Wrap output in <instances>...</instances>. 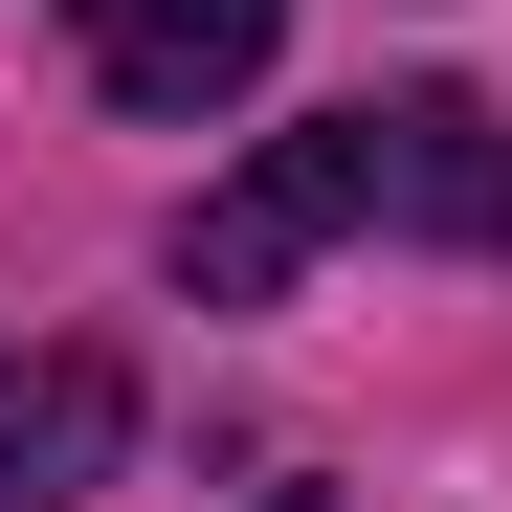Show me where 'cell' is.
I'll return each instance as SVG.
<instances>
[{
  "label": "cell",
  "mask_w": 512,
  "mask_h": 512,
  "mask_svg": "<svg viewBox=\"0 0 512 512\" xmlns=\"http://www.w3.org/2000/svg\"><path fill=\"white\" fill-rule=\"evenodd\" d=\"M134 446V379L90 357V334H45V357H0V512H67Z\"/></svg>",
  "instance_id": "277c9868"
},
{
  "label": "cell",
  "mask_w": 512,
  "mask_h": 512,
  "mask_svg": "<svg viewBox=\"0 0 512 512\" xmlns=\"http://www.w3.org/2000/svg\"><path fill=\"white\" fill-rule=\"evenodd\" d=\"M357 134H379V223L512 245V112H490V90H401V112H357Z\"/></svg>",
  "instance_id": "3957f363"
},
{
  "label": "cell",
  "mask_w": 512,
  "mask_h": 512,
  "mask_svg": "<svg viewBox=\"0 0 512 512\" xmlns=\"http://www.w3.org/2000/svg\"><path fill=\"white\" fill-rule=\"evenodd\" d=\"M245 512H312V490H245Z\"/></svg>",
  "instance_id": "5b68a950"
},
{
  "label": "cell",
  "mask_w": 512,
  "mask_h": 512,
  "mask_svg": "<svg viewBox=\"0 0 512 512\" xmlns=\"http://www.w3.org/2000/svg\"><path fill=\"white\" fill-rule=\"evenodd\" d=\"M334 223H379V134H357V112H312V134H268V156H245V179L179 223V290H201V312H268Z\"/></svg>",
  "instance_id": "6da1fadb"
},
{
  "label": "cell",
  "mask_w": 512,
  "mask_h": 512,
  "mask_svg": "<svg viewBox=\"0 0 512 512\" xmlns=\"http://www.w3.org/2000/svg\"><path fill=\"white\" fill-rule=\"evenodd\" d=\"M67 45H90L112 112H245L290 45V0H67Z\"/></svg>",
  "instance_id": "7a4b0ae2"
}]
</instances>
